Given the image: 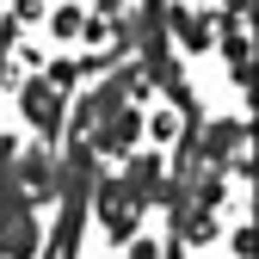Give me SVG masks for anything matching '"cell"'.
Segmentation results:
<instances>
[{
  "instance_id": "cell-1",
  "label": "cell",
  "mask_w": 259,
  "mask_h": 259,
  "mask_svg": "<svg viewBox=\"0 0 259 259\" xmlns=\"http://www.w3.org/2000/svg\"><path fill=\"white\" fill-rule=\"evenodd\" d=\"M56 191H62L56 222L44 229V241H37V253H31V259H74V253H80L87 216H93V148H87V142L68 148V167H62Z\"/></svg>"
},
{
  "instance_id": "cell-2",
  "label": "cell",
  "mask_w": 259,
  "mask_h": 259,
  "mask_svg": "<svg viewBox=\"0 0 259 259\" xmlns=\"http://www.w3.org/2000/svg\"><path fill=\"white\" fill-rule=\"evenodd\" d=\"M62 105H68V93H62L56 80H44V74L19 87V111L31 117L37 136H62Z\"/></svg>"
},
{
  "instance_id": "cell-3",
  "label": "cell",
  "mask_w": 259,
  "mask_h": 259,
  "mask_svg": "<svg viewBox=\"0 0 259 259\" xmlns=\"http://www.w3.org/2000/svg\"><path fill=\"white\" fill-rule=\"evenodd\" d=\"M136 130H142L136 111H130V105H111V117H105V130H99V148H105V154H130V148H136Z\"/></svg>"
},
{
  "instance_id": "cell-4",
  "label": "cell",
  "mask_w": 259,
  "mask_h": 259,
  "mask_svg": "<svg viewBox=\"0 0 259 259\" xmlns=\"http://www.w3.org/2000/svg\"><path fill=\"white\" fill-rule=\"evenodd\" d=\"M167 25L179 31V50H191V56L216 44V25H210V19H198V13H185V7H167Z\"/></svg>"
},
{
  "instance_id": "cell-5",
  "label": "cell",
  "mask_w": 259,
  "mask_h": 259,
  "mask_svg": "<svg viewBox=\"0 0 259 259\" xmlns=\"http://www.w3.org/2000/svg\"><path fill=\"white\" fill-rule=\"evenodd\" d=\"M148 136H154L160 148L179 142V136H185V117H179V111H154V117H148Z\"/></svg>"
},
{
  "instance_id": "cell-6",
  "label": "cell",
  "mask_w": 259,
  "mask_h": 259,
  "mask_svg": "<svg viewBox=\"0 0 259 259\" xmlns=\"http://www.w3.org/2000/svg\"><path fill=\"white\" fill-rule=\"evenodd\" d=\"M123 247H130V259H160V241H154V235H142V229L130 235Z\"/></svg>"
},
{
  "instance_id": "cell-7",
  "label": "cell",
  "mask_w": 259,
  "mask_h": 259,
  "mask_svg": "<svg viewBox=\"0 0 259 259\" xmlns=\"http://www.w3.org/2000/svg\"><path fill=\"white\" fill-rule=\"evenodd\" d=\"M222 50H229L235 74H241V68H247V31H229V37H222Z\"/></svg>"
},
{
  "instance_id": "cell-8",
  "label": "cell",
  "mask_w": 259,
  "mask_h": 259,
  "mask_svg": "<svg viewBox=\"0 0 259 259\" xmlns=\"http://www.w3.org/2000/svg\"><path fill=\"white\" fill-rule=\"evenodd\" d=\"M50 31H56V37H74V31H80V13H74V7H68V13H56Z\"/></svg>"
},
{
  "instance_id": "cell-9",
  "label": "cell",
  "mask_w": 259,
  "mask_h": 259,
  "mask_svg": "<svg viewBox=\"0 0 259 259\" xmlns=\"http://www.w3.org/2000/svg\"><path fill=\"white\" fill-rule=\"evenodd\" d=\"M0 87H7V44H0Z\"/></svg>"
},
{
  "instance_id": "cell-10",
  "label": "cell",
  "mask_w": 259,
  "mask_h": 259,
  "mask_svg": "<svg viewBox=\"0 0 259 259\" xmlns=\"http://www.w3.org/2000/svg\"><path fill=\"white\" fill-rule=\"evenodd\" d=\"M204 7H210V0H204Z\"/></svg>"
}]
</instances>
